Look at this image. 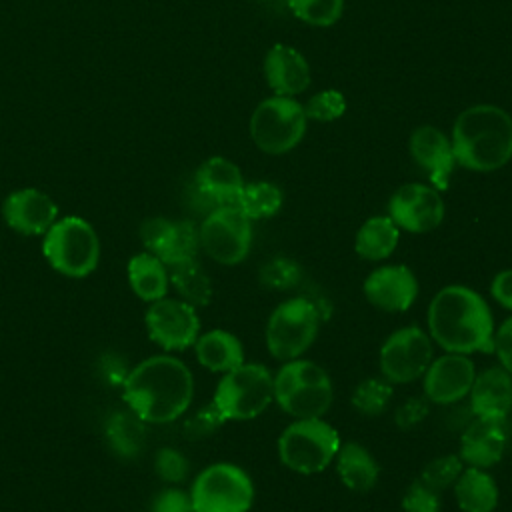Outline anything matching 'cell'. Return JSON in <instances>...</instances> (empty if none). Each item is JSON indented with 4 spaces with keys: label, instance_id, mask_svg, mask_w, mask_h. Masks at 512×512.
I'll use <instances>...</instances> for the list:
<instances>
[{
    "label": "cell",
    "instance_id": "cell-43",
    "mask_svg": "<svg viewBox=\"0 0 512 512\" xmlns=\"http://www.w3.org/2000/svg\"><path fill=\"white\" fill-rule=\"evenodd\" d=\"M258 2H266V0H258Z\"/></svg>",
    "mask_w": 512,
    "mask_h": 512
},
{
    "label": "cell",
    "instance_id": "cell-40",
    "mask_svg": "<svg viewBox=\"0 0 512 512\" xmlns=\"http://www.w3.org/2000/svg\"><path fill=\"white\" fill-rule=\"evenodd\" d=\"M502 368L512 374V316L494 330V350Z\"/></svg>",
    "mask_w": 512,
    "mask_h": 512
},
{
    "label": "cell",
    "instance_id": "cell-20",
    "mask_svg": "<svg viewBox=\"0 0 512 512\" xmlns=\"http://www.w3.org/2000/svg\"><path fill=\"white\" fill-rule=\"evenodd\" d=\"M410 152L420 168L428 172L430 182L444 190L454 168L452 142L434 126H420L410 136Z\"/></svg>",
    "mask_w": 512,
    "mask_h": 512
},
{
    "label": "cell",
    "instance_id": "cell-12",
    "mask_svg": "<svg viewBox=\"0 0 512 512\" xmlns=\"http://www.w3.org/2000/svg\"><path fill=\"white\" fill-rule=\"evenodd\" d=\"M148 336L164 350H186L200 336L196 308L182 298H160L146 312Z\"/></svg>",
    "mask_w": 512,
    "mask_h": 512
},
{
    "label": "cell",
    "instance_id": "cell-14",
    "mask_svg": "<svg viewBox=\"0 0 512 512\" xmlns=\"http://www.w3.org/2000/svg\"><path fill=\"white\" fill-rule=\"evenodd\" d=\"M476 378L474 362L466 354L446 352L440 358H432L424 372V394L434 404H454L468 396Z\"/></svg>",
    "mask_w": 512,
    "mask_h": 512
},
{
    "label": "cell",
    "instance_id": "cell-39",
    "mask_svg": "<svg viewBox=\"0 0 512 512\" xmlns=\"http://www.w3.org/2000/svg\"><path fill=\"white\" fill-rule=\"evenodd\" d=\"M152 512H194V510H192L190 494L178 488H166L154 498Z\"/></svg>",
    "mask_w": 512,
    "mask_h": 512
},
{
    "label": "cell",
    "instance_id": "cell-9",
    "mask_svg": "<svg viewBox=\"0 0 512 512\" xmlns=\"http://www.w3.org/2000/svg\"><path fill=\"white\" fill-rule=\"evenodd\" d=\"M304 106L290 96H272L260 102L250 118V136L266 154H284L304 136Z\"/></svg>",
    "mask_w": 512,
    "mask_h": 512
},
{
    "label": "cell",
    "instance_id": "cell-5",
    "mask_svg": "<svg viewBox=\"0 0 512 512\" xmlns=\"http://www.w3.org/2000/svg\"><path fill=\"white\" fill-rule=\"evenodd\" d=\"M338 432L324 418L294 420L278 438L280 462L298 474H318L340 450Z\"/></svg>",
    "mask_w": 512,
    "mask_h": 512
},
{
    "label": "cell",
    "instance_id": "cell-2",
    "mask_svg": "<svg viewBox=\"0 0 512 512\" xmlns=\"http://www.w3.org/2000/svg\"><path fill=\"white\" fill-rule=\"evenodd\" d=\"M194 396L188 366L174 356H152L124 380V402L150 424H166L186 412Z\"/></svg>",
    "mask_w": 512,
    "mask_h": 512
},
{
    "label": "cell",
    "instance_id": "cell-26",
    "mask_svg": "<svg viewBox=\"0 0 512 512\" xmlns=\"http://www.w3.org/2000/svg\"><path fill=\"white\" fill-rule=\"evenodd\" d=\"M128 282L144 302H156L168 292V266L154 254L142 252L128 262Z\"/></svg>",
    "mask_w": 512,
    "mask_h": 512
},
{
    "label": "cell",
    "instance_id": "cell-16",
    "mask_svg": "<svg viewBox=\"0 0 512 512\" xmlns=\"http://www.w3.org/2000/svg\"><path fill=\"white\" fill-rule=\"evenodd\" d=\"M368 302L384 312H404L418 296V280L404 264H386L372 270L364 280Z\"/></svg>",
    "mask_w": 512,
    "mask_h": 512
},
{
    "label": "cell",
    "instance_id": "cell-27",
    "mask_svg": "<svg viewBox=\"0 0 512 512\" xmlns=\"http://www.w3.org/2000/svg\"><path fill=\"white\" fill-rule=\"evenodd\" d=\"M400 240V228L390 216H372L356 232L354 250L360 258L378 262L386 260Z\"/></svg>",
    "mask_w": 512,
    "mask_h": 512
},
{
    "label": "cell",
    "instance_id": "cell-28",
    "mask_svg": "<svg viewBox=\"0 0 512 512\" xmlns=\"http://www.w3.org/2000/svg\"><path fill=\"white\" fill-rule=\"evenodd\" d=\"M332 382L326 384H298L288 388L286 392L274 396L278 406L294 416L302 418H322L332 406Z\"/></svg>",
    "mask_w": 512,
    "mask_h": 512
},
{
    "label": "cell",
    "instance_id": "cell-11",
    "mask_svg": "<svg viewBox=\"0 0 512 512\" xmlns=\"http://www.w3.org/2000/svg\"><path fill=\"white\" fill-rule=\"evenodd\" d=\"M380 372L390 384H408L424 376L432 362V340L418 326L392 332L380 348Z\"/></svg>",
    "mask_w": 512,
    "mask_h": 512
},
{
    "label": "cell",
    "instance_id": "cell-37",
    "mask_svg": "<svg viewBox=\"0 0 512 512\" xmlns=\"http://www.w3.org/2000/svg\"><path fill=\"white\" fill-rule=\"evenodd\" d=\"M404 512H440V492L424 480H414L402 496Z\"/></svg>",
    "mask_w": 512,
    "mask_h": 512
},
{
    "label": "cell",
    "instance_id": "cell-42",
    "mask_svg": "<svg viewBox=\"0 0 512 512\" xmlns=\"http://www.w3.org/2000/svg\"><path fill=\"white\" fill-rule=\"evenodd\" d=\"M490 294L500 306H504L506 310H512V268L502 270L492 278Z\"/></svg>",
    "mask_w": 512,
    "mask_h": 512
},
{
    "label": "cell",
    "instance_id": "cell-13",
    "mask_svg": "<svg viewBox=\"0 0 512 512\" xmlns=\"http://www.w3.org/2000/svg\"><path fill=\"white\" fill-rule=\"evenodd\" d=\"M388 216L398 228L412 234H424L440 226L444 218V202L436 188L412 182L400 186L392 194Z\"/></svg>",
    "mask_w": 512,
    "mask_h": 512
},
{
    "label": "cell",
    "instance_id": "cell-19",
    "mask_svg": "<svg viewBox=\"0 0 512 512\" xmlns=\"http://www.w3.org/2000/svg\"><path fill=\"white\" fill-rule=\"evenodd\" d=\"M506 448L504 420L476 418L460 438V460L474 468H490L500 462Z\"/></svg>",
    "mask_w": 512,
    "mask_h": 512
},
{
    "label": "cell",
    "instance_id": "cell-23",
    "mask_svg": "<svg viewBox=\"0 0 512 512\" xmlns=\"http://www.w3.org/2000/svg\"><path fill=\"white\" fill-rule=\"evenodd\" d=\"M198 362L212 372H230L244 364L242 342L228 330L204 332L194 342Z\"/></svg>",
    "mask_w": 512,
    "mask_h": 512
},
{
    "label": "cell",
    "instance_id": "cell-29",
    "mask_svg": "<svg viewBox=\"0 0 512 512\" xmlns=\"http://www.w3.org/2000/svg\"><path fill=\"white\" fill-rule=\"evenodd\" d=\"M168 278L180 298L188 304L206 306L212 298V282L196 258L180 260L168 266Z\"/></svg>",
    "mask_w": 512,
    "mask_h": 512
},
{
    "label": "cell",
    "instance_id": "cell-17",
    "mask_svg": "<svg viewBox=\"0 0 512 512\" xmlns=\"http://www.w3.org/2000/svg\"><path fill=\"white\" fill-rule=\"evenodd\" d=\"M2 216L6 224L24 236L46 234L56 222L58 208L54 200L34 188H22L12 192L2 204Z\"/></svg>",
    "mask_w": 512,
    "mask_h": 512
},
{
    "label": "cell",
    "instance_id": "cell-33",
    "mask_svg": "<svg viewBox=\"0 0 512 512\" xmlns=\"http://www.w3.org/2000/svg\"><path fill=\"white\" fill-rule=\"evenodd\" d=\"M288 6L296 18L312 26H330L342 16L344 0H288Z\"/></svg>",
    "mask_w": 512,
    "mask_h": 512
},
{
    "label": "cell",
    "instance_id": "cell-10",
    "mask_svg": "<svg viewBox=\"0 0 512 512\" xmlns=\"http://www.w3.org/2000/svg\"><path fill=\"white\" fill-rule=\"evenodd\" d=\"M200 246L218 264H240L252 244L250 218L238 206H216L200 224Z\"/></svg>",
    "mask_w": 512,
    "mask_h": 512
},
{
    "label": "cell",
    "instance_id": "cell-25",
    "mask_svg": "<svg viewBox=\"0 0 512 512\" xmlns=\"http://www.w3.org/2000/svg\"><path fill=\"white\" fill-rule=\"evenodd\" d=\"M454 496L462 512H492L498 504V486L486 470L468 466L454 482Z\"/></svg>",
    "mask_w": 512,
    "mask_h": 512
},
{
    "label": "cell",
    "instance_id": "cell-4",
    "mask_svg": "<svg viewBox=\"0 0 512 512\" xmlns=\"http://www.w3.org/2000/svg\"><path fill=\"white\" fill-rule=\"evenodd\" d=\"M274 400V376L264 364L244 362L224 372L212 406L222 420H250L262 414Z\"/></svg>",
    "mask_w": 512,
    "mask_h": 512
},
{
    "label": "cell",
    "instance_id": "cell-30",
    "mask_svg": "<svg viewBox=\"0 0 512 512\" xmlns=\"http://www.w3.org/2000/svg\"><path fill=\"white\" fill-rule=\"evenodd\" d=\"M236 206L250 220L270 218L282 206V192L272 182H250V184H244V190Z\"/></svg>",
    "mask_w": 512,
    "mask_h": 512
},
{
    "label": "cell",
    "instance_id": "cell-7",
    "mask_svg": "<svg viewBox=\"0 0 512 512\" xmlns=\"http://www.w3.org/2000/svg\"><path fill=\"white\" fill-rule=\"evenodd\" d=\"M320 312L310 298L298 296L280 302L266 324L268 352L278 360L300 358L316 340Z\"/></svg>",
    "mask_w": 512,
    "mask_h": 512
},
{
    "label": "cell",
    "instance_id": "cell-21",
    "mask_svg": "<svg viewBox=\"0 0 512 512\" xmlns=\"http://www.w3.org/2000/svg\"><path fill=\"white\" fill-rule=\"evenodd\" d=\"M264 72L276 96L300 94L310 84V68L304 56L286 44H276L270 48L264 60Z\"/></svg>",
    "mask_w": 512,
    "mask_h": 512
},
{
    "label": "cell",
    "instance_id": "cell-41",
    "mask_svg": "<svg viewBox=\"0 0 512 512\" xmlns=\"http://www.w3.org/2000/svg\"><path fill=\"white\" fill-rule=\"evenodd\" d=\"M426 414H428L426 402H422V400H418V398H410L408 402H404V404L396 410V422H398L400 428H412V426H416Z\"/></svg>",
    "mask_w": 512,
    "mask_h": 512
},
{
    "label": "cell",
    "instance_id": "cell-3",
    "mask_svg": "<svg viewBox=\"0 0 512 512\" xmlns=\"http://www.w3.org/2000/svg\"><path fill=\"white\" fill-rule=\"evenodd\" d=\"M454 160L476 172H492L512 158V118L498 106L478 104L460 112L452 128Z\"/></svg>",
    "mask_w": 512,
    "mask_h": 512
},
{
    "label": "cell",
    "instance_id": "cell-38",
    "mask_svg": "<svg viewBox=\"0 0 512 512\" xmlns=\"http://www.w3.org/2000/svg\"><path fill=\"white\" fill-rule=\"evenodd\" d=\"M156 472L166 482H180L188 472V462L178 450L162 448L156 454Z\"/></svg>",
    "mask_w": 512,
    "mask_h": 512
},
{
    "label": "cell",
    "instance_id": "cell-1",
    "mask_svg": "<svg viewBox=\"0 0 512 512\" xmlns=\"http://www.w3.org/2000/svg\"><path fill=\"white\" fill-rule=\"evenodd\" d=\"M430 338L446 352L494 350V318L486 300L472 288L446 286L428 306Z\"/></svg>",
    "mask_w": 512,
    "mask_h": 512
},
{
    "label": "cell",
    "instance_id": "cell-22",
    "mask_svg": "<svg viewBox=\"0 0 512 512\" xmlns=\"http://www.w3.org/2000/svg\"><path fill=\"white\" fill-rule=\"evenodd\" d=\"M196 186L216 206H236L244 190V180L236 164L222 156L208 158L196 172Z\"/></svg>",
    "mask_w": 512,
    "mask_h": 512
},
{
    "label": "cell",
    "instance_id": "cell-6",
    "mask_svg": "<svg viewBox=\"0 0 512 512\" xmlns=\"http://www.w3.org/2000/svg\"><path fill=\"white\" fill-rule=\"evenodd\" d=\"M42 252L48 264L60 274L84 278L100 260V240L84 218L66 216L48 228Z\"/></svg>",
    "mask_w": 512,
    "mask_h": 512
},
{
    "label": "cell",
    "instance_id": "cell-15",
    "mask_svg": "<svg viewBox=\"0 0 512 512\" xmlns=\"http://www.w3.org/2000/svg\"><path fill=\"white\" fill-rule=\"evenodd\" d=\"M142 242L150 254L158 256L166 266L196 258L200 248L198 228L188 222H172L166 218H150L142 224Z\"/></svg>",
    "mask_w": 512,
    "mask_h": 512
},
{
    "label": "cell",
    "instance_id": "cell-36",
    "mask_svg": "<svg viewBox=\"0 0 512 512\" xmlns=\"http://www.w3.org/2000/svg\"><path fill=\"white\" fill-rule=\"evenodd\" d=\"M344 110H346V100L338 90L318 92L304 106L306 118H314V120H320V122L336 120L344 114Z\"/></svg>",
    "mask_w": 512,
    "mask_h": 512
},
{
    "label": "cell",
    "instance_id": "cell-8",
    "mask_svg": "<svg viewBox=\"0 0 512 512\" xmlns=\"http://www.w3.org/2000/svg\"><path fill=\"white\" fill-rule=\"evenodd\" d=\"M190 500L194 512H248L254 486L240 466L218 462L194 478Z\"/></svg>",
    "mask_w": 512,
    "mask_h": 512
},
{
    "label": "cell",
    "instance_id": "cell-31",
    "mask_svg": "<svg viewBox=\"0 0 512 512\" xmlns=\"http://www.w3.org/2000/svg\"><path fill=\"white\" fill-rule=\"evenodd\" d=\"M142 422L134 412L128 416L118 412L108 422V440L112 448L124 456H134L142 444Z\"/></svg>",
    "mask_w": 512,
    "mask_h": 512
},
{
    "label": "cell",
    "instance_id": "cell-18",
    "mask_svg": "<svg viewBox=\"0 0 512 512\" xmlns=\"http://www.w3.org/2000/svg\"><path fill=\"white\" fill-rule=\"evenodd\" d=\"M468 394L476 418L506 420L512 410V374L502 366H490L476 374Z\"/></svg>",
    "mask_w": 512,
    "mask_h": 512
},
{
    "label": "cell",
    "instance_id": "cell-32",
    "mask_svg": "<svg viewBox=\"0 0 512 512\" xmlns=\"http://www.w3.org/2000/svg\"><path fill=\"white\" fill-rule=\"evenodd\" d=\"M392 400V386L384 378H366L352 392V406L366 416H376L386 410Z\"/></svg>",
    "mask_w": 512,
    "mask_h": 512
},
{
    "label": "cell",
    "instance_id": "cell-35",
    "mask_svg": "<svg viewBox=\"0 0 512 512\" xmlns=\"http://www.w3.org/2000/svg\"><path fill=\"white\" fill-rule=\"evenodd\" d=\"M302 272L290 258H272L260 268V282L272 290H288L298 284Z\"/></svg>",
    "mask_w": 512,
    "mask_h": 512
},
{
    "label": "cell",
    "instance_id": "cell-24",
    "mask_svg": "<svg viewBox=\"0 0 512 512\" xmlns=\"http://www.w3.org/2000/svg\"><path fill=\"white\" fill-rule=\"evenodd\" d=\"M336 472L348 490L368 492L374 488L380 468L364 446L358 442H344L336 454Z\"/></svg>",
    "mask_w": 512,
    "mask_h": 512
},
{
    "label": "cell",
    "instance_id": "cell-34",
    "mask_svg": "<svg viewBox=\"0 0 512 512\" xmlns=\"http://www.w3.org/2000/svg\"><path fill=\"white\" fill-rule=\"evenodd\" d=\"M464 462L460 460V456L456 454H444V456H438L434 460H430L422 474H420V480H424L428 486H432L434 490L442 492L444 488H450L454 486V482L458 480V476L462 474V468Z\"/></svg>",
    "mask_w": 512,
    "mask_h": 512
}]
</instances>
